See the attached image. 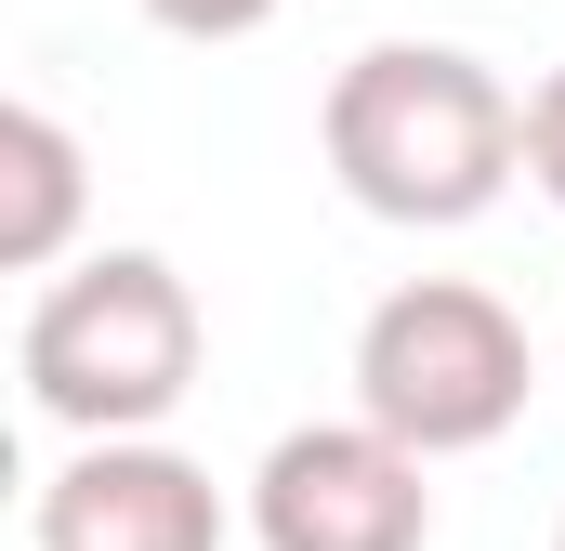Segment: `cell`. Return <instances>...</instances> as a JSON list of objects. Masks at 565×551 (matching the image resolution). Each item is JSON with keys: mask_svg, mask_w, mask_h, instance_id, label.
Segmentation results:
<instances>
[{"mask_svg": "<svg viewBox=\"0 0 565 551\" xmlns=\"http://www.w3.org/2000/svg\"><path fill=\"white\" fill-rule=\"evenodd\" d=\"M540 342L500 289L473 276H408L355 315V420H382L408 460H473L526 420Z\"/></svg>", "mask_w": 565, "mask_h": 551, "instance_id": "3957f363", "label": "cell"}, {"mask_svg": "<svg viewBox=\"0 0 565 551\" xmlns=\"http://www.w3.org/2000/svg\"><path fill=\"white\" fill-rule=\"evenodd\" d=\"M553 551H565V526H553Z\"/></svg>", "mask_w": 565, "mask_h": 551, "instance_id": "9c48e42d", "label": "cell"}, {"mask_svg": "<svg viewBox=\"0 0 565 551\" xmlns=\"http://www.w3.org/2000/svg\"><path fill=\"white\" fill-rule=\"evenodd\" d=\"M316 144H329V184L369 224L447 237V224L500 210V184L526 171V93L460 40H369L329 79Z\"/></svg>", "mask_w": 565, "mask_h": 551, "instance_id": "6da1fadb", "label": "cell"}, {"mask_svg": "<svg viewBox=\"0 0 565 551\" xmlns=\"http://www.w3.org/2000/svg\"><path fill=\"white\" fill-rule=\"evenodd\" d=\"M79 210H93V158L53 106H0V263L13 276H66L79 250Z\"/></svg>", "mask_w": 565, "mask_h": 551, "instance_id": "8992f818", "label": "cell"}, {"mask_svg": "<svg viewBox=\"0 0 565 551\" xmlns=\"http://www.w3.org/2000/svg\"><path fill=\"white\" fill-rule=\"evenodd\" d=\"M289 0H145V26H171V40H198V53H224V40H264Z\"/></svg>", "mask_w": 565, "mask_h": 551, "instance_id": "52a82bcc", "label": "cell"}, {"mask_svg": "<svg viewBox=\"0 0 565 551\" xmlns=\"http://www.w3.org/2000/svg\"><path fill=\"white\" fill-rule=\"evenodd\" d=\"M198 368H211V315H198L184 263H158V250H93V263H66L26 302V328H13L26 408L53 420V433H79V446L158 433V420L198 395Z\"/></svg>", "mask_w": 565, "mask_h": 551, "instance_id": "7a4b0ae2", "label": "cell"}, {"mask_svg": "<svg viewBox=\"0 0 565 551\" xmlns=\"http://www.w3.org/2000/svg\"><path fill=\"white\" fill-rule=\"evenodd\" d=\"M250 526L211 460H184L171 433H132V446H66L26 499V539L40 551H224Z\"/></svg>", "mask_w": 565, "mask_h": 551, "instance_id": "5b68a950", "label": "cell"}, {"mask_svg": "<svg viewBox=\"0 0 565 551\" xmlns=\"http://www.w3.org/2000/svg\"><path fill=\"white\" fill-rule=\"evenodd\" d=\"M526 184L565 210V66H540V93H526Z\"/></svg>", "mask_w": 565, "mask_h": 551, "instance_id": "ba28073f", "label": "cell"}, {"mask_svg": "<svg viewBox=\"0 0 565 551\" xmlns=\"http://www.w3.org/2000/svg\"><path fill=\"white\" fill-rule=\"evenodd\" d=\"M434 460H408L382 420H302L250 460V551H422Z\"/></svg>", "mask_w": 565, "mask_h": 551, "instance_id": "277c9868", "label": "cell"}]
</instances>
